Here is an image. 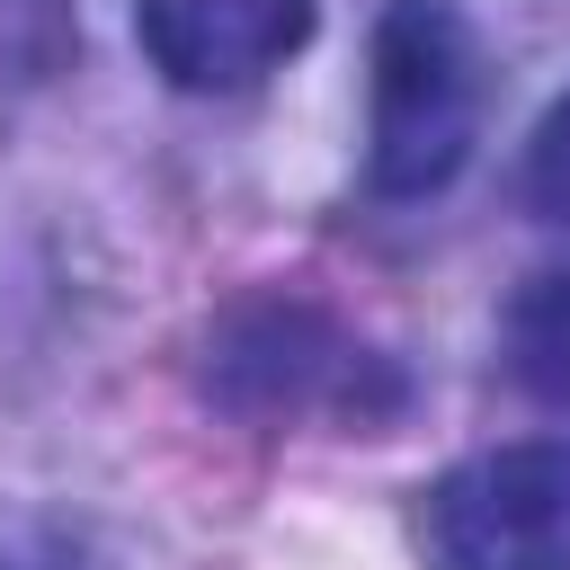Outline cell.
<instances>
[{"label":"cell","mask_w":570,"mask_h":570,"mask_svg":"<svg viewBox=\"0 0 570 570\" xmlns=\"http://www.w3.org/2000/svg\"><path fill=\"white\" fill-rule=\"evenodd\" d=\"M499 338H508V374H517L543 410H570V267L525 276Z\"/></svg>","instance_id":"5b68a950"},{"label":"cell","mask_w":570,"mask_h":570,"mask_svg":"<svg viewBox=\"0 0 570 570\" xmlns=\"http://www.w3.org/2000/svg\"><path fill=\"white\" fill-rule=\"evenodd\" d=\"M214 401L276 428V419H338V428H374L410 401L401 365L374 356L356 330H338L330 312L312 303H240L223 330H214V365H205Z\"/></svg>","instance_id":"7a4b0ae2"},{"label":"cell","mask_w":570,"mask_h":570,"mask_svg":"<svg viewBox=\"0 0 570 570\" xmlns=\"http://www.w3.org/2000/svg\"><path fill=\"white\" fill-rule=\"evenodd\" d=\"M428 570H570V445L517 436L463 454L419 499Z\"/></svg>","instance_id":"3957f363"},{"label":"cell","mask_w":570,"mask_h":570,"mask_svg":"<svg viewBox=\"0 0 570 570\" xmlns=\"http://www.w3.org/2000/svg\"><path fill=\"white\" fill-rule=\"evenodd\" d=\"M490 107L481 36L454 0H383L374 71H365V187L383 205H419L463 178Z\"/></svg>","instance_id":"6da1fadb"},{"label":"cell","mask_w":570,"mask_h":570,"mask_svg":"<svg viewBox=\"0 0 570 570\" xmlns=\"http://www.w3.org/2000/svg\"><path fill=\"white\" fill-rule=\"evenodd\" d=\"M525 205L543 214V223H570V89L534 116V134H525Z\"/></svg>","instance_id":"8992f818"},{"label":"cell","mask_w":570,"mask_h":570,"mask_svg":"<svg viewBox=\"0 0 570 570\" xmlns=\"http://www.w3.org/2000/svg\"><path fill=\"white\" fill-rule=\"evenodd\" d=\"M142 62L187 98H232L312 45V0H134Z\"/></svg>","instance_id":"277c9868"}]
</instances>
